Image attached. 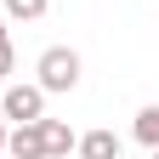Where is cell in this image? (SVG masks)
<instances>
[{"mask_svg":"<svg viewBox=\"0 0 159 159\" xmlns=\"http://www.w3.org/2000/svg\"><path fill=\"white\" fill-rule=\"evenodd\" d=\"M40 91H74L80 85V51H68V46H51V51H40Z\"/></svg>","mask_w":159,"mask_h":159,"instance_id":"cell-1","label":"cell"},{"mask_svg":"<svg viewBox=\"0 0 159 159\" xmlns=\"http://www.w3.org/2000/svg\"><path fill=\"white\" fill-rule=\"evenodd\" d=\"M0 108H6V119L29 125V119H40V114H46V91H40V85H6Z\"/></svg>","mask_w":159,"mask_h":159,"instance_id":"cell-2","label":"cell"},{"mask_svg":"<svg viewBox=\"0 0 159 159\" xmlns=\"http://www.w3.org/2000/svg\"><path fill=\"white\" fill-rule=\"evenodd\" d=\"M0 153H11V159H46V148H40V125L29 119V125H17L11 136H6V148Z\"/></svg>","mask_w":159,"mask_h":159,"instance_id":"cell-3","label":"cell"},{"mask_svg":"<svg viewBox=\"0 0 159 159\" xmlns=\"http://www.w3.org/2000/svg\"><path fill=\"white\" fill-rule=\"evenodd\" d=\"M34 125H40V148H46V159H57V153H68V148H74V131L63 125V119H46V114H40Z\"/></svg>","mask_w":159,"mask_h":159,"instance_id":"cell-4","label":"cell"},{"mask_svg":"<svg viewBox=\"0 0 159 159\" xmlns=\"http://www.w3.org/2000/svg\"><path fill=\"white\" fill-rule=\"evenodd\" d=\"M74 148H80V159H119V136L114 131H85V136H74Z\"/></svg>","mask_w":159,"mask_h":159,"instance_id":"cell-5","label":"cell"},{"mask_svg":"<svg viewBox=\"0 0 159 159\" xmlns=\"http://www.w3.org/2000/svg\"><path fill=\"white\" fill-rule=\"evenodd\" d=\"M136 142H142V148H159V108L153 102L136 114Z\"/></svg>","mask_w":159,"mask_h":159,"instance_id":"cell-6","label":"cell"},{"mask_svg":"<svg viewBox=\"0 0 159 159\" xmlns=\"http://www.w3.org/2000/svg\"><path fill=\"white\" fill-rule=\"evenodd\" d=\"M46 6H51V0H6V11H11V17H23V23L46 17Z\"/></svg>","mask_w":159,"mask_h":159,"instance_id":"cell-7","label":"cell"},{"mask_svg":"<svg viewBox=\"0 0 159 159\" xmlns=\"http://www.w3.org/2000/svg\"><path fill=\"white\" fill-rule=\"evenodd\" d=\"M11 68H17V51H11V40H0V80H6Z\"/></svg>","mask_w":159,"mask_h":159,"instance_id":"cell-8","label":"cell"},{"mask_svg":"<svg viewBox=\"0 0 159 159\" xmlns=\"http://www.w3.org/2000/svg\"><path fill=\"white\" fill-rule=\"evenodd\" d=\"M0 148H6V131H0Z\"/></svg>","mask_w":159,"mask_h":159,"instance_id":"cell-9","label":"cell"},{"mask_svg":"<svg viewBox=\"0 0 159 159\" xmlns=\"http://www.w3.org/2000/svg\"><path fill=\"white\" fill-rule=\"evenodd\" d=\"M0 40H6V23H0Z\"/></svg>","mask_w":159,"mask_h":159,"instance_id":"cell-10","label":"cell"}]
</instances>
